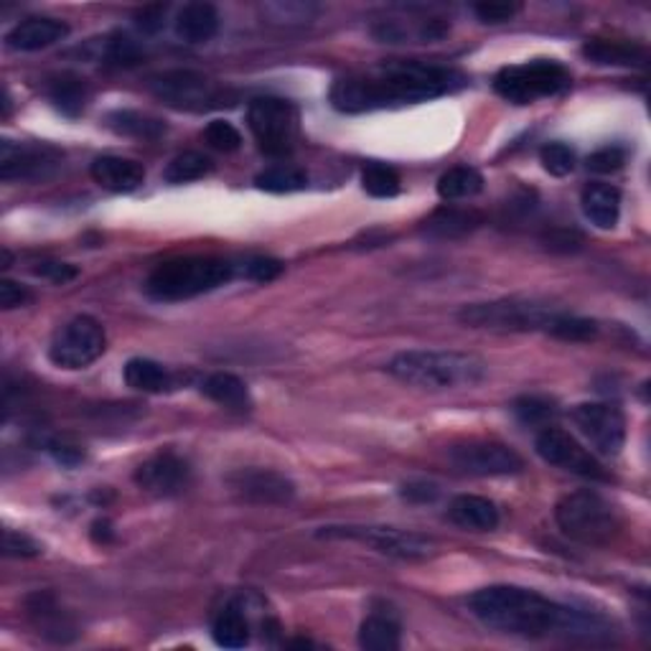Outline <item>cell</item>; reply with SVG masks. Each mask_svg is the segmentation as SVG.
I'll use <instances>...</instances> for the list:
<instances>
[{"mask_svg":"<svg viewBox=\"0 0 651 651\" xmlns=\"http://www.w3.org/2000/svg\"><path fill=\"white\" fill-rule=\"evenodd\" d=\"M468 610L486 629L522 639H598L608 637L604 618L583 614L540 596V593L517 588V585H488L468 598Z\"/></svg>","mask_w":651,"mask_h":651,"instance_id":"obj_1","label":"cell"},{"mask_svg":"<svg viewBox=\"0 0 651 651\" xmlns=\"http://www.w3.org/2000/svg\"><path fill=\"white\" fill-rule=\"evenodd\" d=\"M463 81L466 79L459 71L438 64L387 62L366 75L339 79L331 87L329 100L333 110L360 115V112L435 100L459 89Z\"/></svg>","mask_w":651,"mask_h":651,"instance_id":"obj_2","label":"cell"},{"mask_svg":"<svg viewBox=\"0 0 651 651\" xmlns=\"http://www.w3.org/2000/svg\"><path fill=\"white\" fill-rule=\"evenodd\" d=\"M387 372L405 385L443 393V389L474 387L484 382L488 364L482 356L453 352V349H412L393 356Z\"/></svg>","mask_w":651,"mask_h":651,"instance_id":"obj_3","label":"cell"},{"mask_svg":"<svg viewBox=\"0 0 651 651\" xmlns=\"http://www.w3.org/2000/svg\"><path fill=\"white\" fill-rule=\"evenodd\" d=\"M238 273L240 267L230 260L178 257L161 263L145 280V290L151 298L174 304V300H189L222 288V285L234 280Z\"/></svg>","mask_w":651,"mask_h":651,"instance_id":"obj_4","label":"cell"},{"mask_svg":"<svg viewBox=\"0 0 651 651\" xmlns=\"http://www.w3.org/2000/svg\"><path fill=\"white\" fill-rule=\"evenodd\" d=\"M558 527L573 542L588 544V548H604L621 532L618 511L610 507L604 496L596 492H573L563 496L555 507Z\"/></svg>","mask_w":651,"mask_h":651,"instance_id":"obj_5","label":"cell"},{"mask_svg":"<svg viewBox=\"0 0 651 651\" xmlns=\"http://www.w3.org/2000/svg\"><path fill=\"white\" fill-rule=\"evenodd\" d=\"M558 308L540 300L529 298H501L492 304H474L463 306L459 311V321L471 329H488V331H511V333H527V331H552V325L560 319Z\"/></svg>","mask_w":651,"mask_h":651,"instance_id":"obj_6","label":"cell"},{"mask_svg":"<svg viewBox=\"0 0 651 651\" xmlns=\"http://www.w3.org/2000/svg\"><path fill=\"white\" fill-rule=\"evenodd\" d=\"M570 87V71L560 62L534 59L509 64L496 71V95L511 104H532L544 97H555Z\"/></svg>","mask_w":651,"mask_h":651,"instance_id":"obj_7","label":"cell"},{"mask_svg":"<svg viewBox=\"0 0 651 651\" xmlns=\"http://www.w3.org/2000/svg\"><path fill=\"white\" fill-rule=\"evenodd\" d=\"M151 92L176 110L203 112L214 108H232L238 102V92L219 85L191 69H174L151 77Z\"/></svg>","mask_w":651,"mask_h":651,"instance_id":"obj_8","label":"cell"},{"mask_svg":"<svg viewBox=\"0 0 651 651\" xmlns=\"http://www.w3.org/2000/svg\"><path fill=\"white\" fill-rule=\"evenodd\" d=\"M319 537L325 540H352L362 542L366 548L387 558L397 560H426L433 558L438 544L426 534L410 532V529L397 527H372V525H341V527H323Z\"/></svg>","mask_w":651,"mask_h":651,"instance_id":"obj_9","label":"cell"},{"mask_svg":"<svg viewBox=\"0 0 651 651\" xmlns=\"http://www.w3.org/2000/svg\"><path fill=\"white\" fill-rule=\"evenodd\" d=\"M247 125L260 151L267 156H285L298 137V110L283 97H257L247 108Z\"/></svg>","mask_w":651,"mask_h":651,"instance_id":"obj_10","label":"cell"},{"mask_svg":"<svg viewBox=\"0 0 651 651\" xmlns=\"http://www.w3.org/2000/svg\"><path fill=\"white\" fill-rule=\"evenodd\" d=\"M104 346H108V336H104L102 323L92 316H75L54 333L48 344V360L59 369H85L100 360Z\"/></svg>","mask_w":651,"mask_h":651,"instance_id":"obj_11","label":"cell"},{"mask_svg":"<svg viewBox=\"0 0 651 651\" xmlns=\"http://www.w3.org/2000/svg\"><path fill=\"white\" fill-rule=\"evenodd\" d=\"M534 451L544 463L567 471V474L593 478V482H606L608 474L600 466V461L591 451L575 441L573 435L560 428H544L534 441Z\"/></svg>","mask_w":651,"mask_h":651,"instance_id":"obj_12","label":"cell"},{"mask_svg":"<svg viewBox=\"0 0 651 651\" xmlns=\"http://www.w3.org/2000/svg\"><path fill=\"white\" fill-rule=\"evenodd\" d=\"M448 459L468 476H515L525 471V461L509 445L494 441H468L451 448Z\"/></svg>","mask_w":651,"mask_h":651,"instance_id":"obj_13","label":"cell"},{"mask_svg":"<svg viewBox=\"0 0 651 651\" xmlns=\"http://www.w3.org/2000/svg\"><path fill=\"white\" fill-rule=\"evenodd\" d=\"M573 420L600 455H618L626 443V418L621 407L610 402H583L573 410Z\"/></svg>","mask_w":651,"mask_h":651,"instance_id":"obj_14","label":"cell"},{"mask_svg":"<svg viewBox=\"0 0 651 651\" xmlns=\"http://www.w3.org/2000/svg\"><path fill=\"white\" fill-rule=\"evenodd\" d=\"M62 166V153L52 145L0 143V178L3 181H44Z\"/></svg>","mask_w":651,"mask_h":651,"instance_id":"obj_15","label":"cell"},{"mask_svg":"<svg viewBox=\"0 0 651 651\" xmlns=\"http://www.w3.org/2000/svg\"><path fill=\"white\" fill-rule=\"evenodd\" d=\"M227 486H230V492L238 494L242 501L263 504V507L288 504L293 496H296V484L273 468H238L227 476Z\"/></svg>","mask_w":651,"mask_h":651,"instance_id":"obj_16","label":"cell"},{"mask_svg":"<svg viewBox=\"0 0 651 651\" xmlns=\"http://www.w3.org/2000/svg\"><path fill=\"white\" fill-rule=\"evenodd\" d=\"M135 484L153 496H178L191 486V466L181 455L163 451L135 468Z\"/></svg>","mask_w":651,"mask_h":651,"instance_id":"obj_17","label":"cell"},{"mask_svg":"<svg viewBox=\"0 0 651 651\" xmlns=\"http://www.w3.org/2000/svg\"><path fill=\"white\" fill-rule=\"evenodd\" d=\"M26 614L41 637L54 641V644H67L77 637V626L71 616L56 604L54 593H34L26 600Z\"/></svg>","mask_w":651,"mask_h":651,"instance_id":"obj_18","label":"cell"},{"mask_svg":"<svg viewBox=\"0 0 651 651\" xmlns=\"http://www.w3.org/2000/svg\"><path fill=\"white\" fill-rule=\"evenodd\" d=\"M69 36V26L59 19H48V15H34V19L21 21L13 26L5 36V46L13 52H41L59 44Z\"/></svg>","mask_w":651,"mask_h":651,"instance_id":"obj_19","label":"cell"},{"mask_svg":"<svg viewBox=\"0 0 651 651\" xmlns=\"http://www.w3.org/2000/svg\"><path fill=\"white\" fill-rule=\"evenodd\" d=\"M89 174H92L95 184L115 194H130L141 189L145 181V168L141 163L122 156H100L92 163Z\"/></svg>","mask_w":651,"mask_h":651,"instance_id":"obj_20","label":"cell"},{"mask_svg":"<svg viewBox=\"0 0 651 651\" xmlns=\"http://www.w3.org/2000/svg\"><path fill=\"white\" fill-rule=\"evenodd\" d=\"M448 517L453 525L461 529H471V532H494L499 527V509L492 499L476 494H461L455 496L448 507Z\"/></svg>","mask_w":651,"mask_h":651,"instance_id":"obj_21","label":"cell"},{"mask_svg":"<svg viewBox=\"0 0 651 651\" xmlns=\"http://www.w3.org/2000/svg\"><path fill=\"white\" fill-rule=\"evenodd\" d=\"M484 224V217L476 209H459V207H441L422 222V234L435 240H461L466 234L476 232Z\"/></svg>","mask_w":651,"mask_h":651,"instance_id":"obj_22","label":"cell"},{"mask_svg":"<svg viewBox=\"0 0 651 651\" xmlns=\"http://www.w3.org/2000/svg\"><path fill=\"white\" fill-rule=\"evenodd\" d=\"M583 56L606 67H644L647 64V48L624 38H588L583 44Z\"/></svg>","mask_w":651,"mask_h":651,"instance_id":"obj_23","label":"cell"},{"mask_svg":"<svg viewBox=\"0 0 651 651\" xmlns=\"http://www.w3.org/2000/svg\"><path fill=\"white\" fill-rule=\"evenodd\" d=\"M581 207L598 230H614L621 217V191L610 184H588L581 194Z\"/></svg>","mask_w":651,"mask_h":651,"instance_id":"obj_24","label":"cell"},{"mask_svg":"<svg viewBox=\"0 0 651 651\" xmlns=\"http://www.w3.org/2000/svg\"><path fill=\"white\" fill-rule=\"evenodd\" d=\"M219 31V13L211 3H186L176 15V36L186 44H207Z\"/></svg>","mask_w":651,"mask_h":651,"instance_id":"obj_25","label":"cell"},{"mask_svg":"<svg viewBox=\"0 0 651 651\" xmlns=\"http://www.w3.org/2000/svg\"><path fill=\"white\" fill-rule=\"evenodd\" d=\"M201 393L209 397L211 402L227 407L234 412H247L252 410V395L238 374L230 372H214L201 382Z\"/></svg>","mask_w":651,"mask_h":651,"instance_id":"obj_26","label":"cell"},{"mask_svg":"<svg viewBox=\"0 0 651 651\" xmlns=\"http://www.w3.org/2000/svg\"><path fill=\"white\" fill-rule=\"evenodd\" d=\"M46 95H48V100H52L54 108L67 118L81 115L89 102L87 81L77 75H71V71H62V75L48 79Z\"/></svg>","mask_w":651,"mask_h":651,"instance_id":"obj_27","label":"cell"},{"mask_svg":"<svg viewBox=\"0 0 651 651\" xmlns=\"http://www.w3.org/2000/svg\"><path fill=\"white\" fill-rule=\"evenodd\" d=\"M122 377H125V385L137 389V393H148V395H161L174 389V374H170L166 366L153 362V360H143V356H135L125 364L122 369Z\"/></svg>","mask_w":651,"mask_h":651,"instance_id":"obj_28","label":"cell"},{"mask_svg":"<svg viewBox=\"0 0 651 651\" xmlns=\"http://www.w3.org/2000/svg\"><path fill=\"white\" fill-rule=\"evenodd\" d=\"M211 637L224 649H242L250 641V621L244 614L242 600H232L219 610L214 624H211Z\"/></svg>","mask_w":651,"mask_h":651,"instance_id":"obj_29","label":"cell"},{"mask_svg":"<svg viewBox=\"0 0 651 651\" xmlns=\"http://www.w3.org/2000/svg\"><path fill=\"white\" fill-rule=\"evenodd\" d=\"M104 125H108L112 133L137 137V141H158V137L166 133V122L141 110H112L108 112V118H104Z\"/></svg>","mask_w":651,"mask_h":651,"instance_id":"obj_30","label":"cell"},{"mask_svg":"<svg viewBox=\"0 0 651 651\" xmlns=\"http://www.w3.org/2000/svg\"><path fill=\"white\" fill-rule=\"evenodd\" d=\"M484 189V176L471 166H455L438 178V197L443 201L474 199Z\"/></svg>","mask_w":651,"mask_h":651,"instance_id":"obj_31","label":"cell"},{"mask_svg":"<svg viewBox=\"0 0 651 651\" xmlns=\"http://www.w3.org/2000/svg\"><path fill=\"white\" fill-rule=\"evenodd\" d=\"M360 647L366 651H397L400 649V626L379 614L364 618L360 626Z\"/></svg>","mask_w":651,"mask_h":651,"instance_id":"obj_32","label":"cell"},{"mask_svg":"<svg viewBox=\"0 0 651 651\" xmlns=\"http://www.w3.org/2000/svg\"><path fill=\"white\" fill-rule=\"evenodd\" d=\"M400 174L387 163H366L362 170V189L374 199H393L400 194Z\"/></svg>","mask_w":651,"mask_h":651,"instance_id":"obj_33","label":"cell"},{"mask_svg":"<svg viewBox=\"0 0 651 651\" xmlns=\"http://www.w3.org/2000/svg\"><path fill=\"white\" fill-rule=\"evenodd\" d=\"M308 178L304 170L293 168V166H273L265 168L263 174L255 176V186L263 191L271 194H293L306 189Z\"/></svg>","mask_w":651,"mask_h":651,"instance_id":"obj_34","label":"cell"},{"mask_svg":"<svg viewBox=\"0 0 651 651\" xmlns=\"http://www.w3.org/2000/svg\"><path fill=\"white\" fill-rule=\"evenodd\" d=\"M209 170H211V161L207 156H201V153L189 151L168 163L166 170H163V178H166L168 184H189V181H197V178H203Z\"/></svg>","mask_w":651,"mask_h":651,"instance_id":"obj_35","label":"cell"},{"mask_svg":"<svg viewBox=\"0 0 651 651\" xmlns=\"http://www.w3.org/2000/svg\"><path fill=\"white\" fill-rule=\"evenodd\" d=\"M550 336L563 341H593L598 336V323L575 313H560V319L552 325Z\"/></svg>","mask_w":651,"mask_h":651,"instance_id":"obj_36","label":"cell"},{"mask_svg":"<svg viewBox=\"0 0 651 651\" xmlns=\"http://www.w3.org/2000/svg\"><path fill=\"white\" fill-rule=\"evenodd\" d=\"M540 163L548 174L563 178L567 174H573L575 153L565 143H548V145H542V151H540Z\"/></svg>","mask_w":651,"mask_h":651,"instance_id":"obj_37","label":"cell"},{"mask_svg":"<svg viewBox=\"0 0 651 651\" xmlns=\"http://www.w3.org/2000/svg\"><path fill=\"white\" fill-rule=\"evenodd\" d=\"M203 141H207L209 148L222 151V153H232L242 145V135L240 130L227 120H211L207 128H203Z\"/></svg>","mask_w":651,"mask_h":651,"instance_id":"obj_38","label":"cell"},{"mask_svg":"<svg viewBox=\"0 0 651 651\" xmlns=\"http://www.w3.org/2000/svg\"><path fill=\"white\" fill-rule=\"evenodd\" d=\"M104 59L110 64H118V67H135L143 59V52L133 38L118 34L108 38V44H104Z\"/></svg>","mask_w":651,"mask_h":651,"instance_id":"obj_39","label":"cell"},{"mask_svg":"<svg viewBox=\"0 0 651 651\" xmlns=\"http://www.w3.org/2000/svg\"><path fill=\"white\" fill-rule=\"evenodd\" d=\"M515 412L525 426H544L555 415V405L542 400V397H519L515 402Z\"/></svg>","mask_w":651,"mask_h":651,"instance_id":"obj_40","label":"cell"},{"mask_svg":"<svg viewBox=\"0 0 651 651\" xmlns=\"http://www.w3.org/2000/svg\"><path fill=\"white\" fill-rule=\"evenodd\" d=\"M283 273V263L275 257H250L240 265V275L252 280V283H271L275 278H280Z\"/></svg>","mask_w":651,"mask_h":651,"instance_id":"obj_41","label":"cell"},{"mask_svg":"<svg viewBox=\"0 0 651 651\" xmlns=\"http://www.w3.org/2000/svg\"><path fill=\"white\" fill-rule=\"evenodd\" d=\"M522 11L519 3H501V0H484V3L474 5L476 19L482 23H507Z\"/></svg>","mask_w":651,"mask_h":651,"instance_id":"obj_42","label":"cell"},{"mask_svg":"<svg viewBox=\"0 0 651 651\" xmlns=\"http://www.w3.org/2000/svg\"><path fill=\"white\" fill-rule=\"evenodd\" d=\"M3 552L8 558H36L41 555V544L34 540V537L15 532V529H5Z\"/></svg>","mask_w":651,"mask_h":651,"instance_id":"obj_43","label":"cell"},{"mask_svg":"<svg viewBox=\"0 0 651 651\" xmlns=\"http://www.w3.org/2000/svg\"><path fill=\"white\" fill-rule=\"evenodd\" d=\"M31 300H34V293H31L26 285L15 280H0V308H3V311L29 306Z\"/></svg>","mask_w":651,"mask_h":651,"instance_id":"obj_44","label":"cell"},{"mask_svg":"<svg viewBox=\"0 0 651 651\" xmlns=\"http://www.w3.org/2000/svg\"><path fill=\"white\" fill-rule=\"evenodd\" d=\"M626 163V153L621 148H600L588 158V170L593 174H614Z\"/></svg>","mask_w":651,"mask_h":651,"instance_id":"obj_45","label":"cell"},{"mask_svg":"<svg viewBox=\"0 0 651 651\" xmlns=\"http://www.w3.org/2000/svg\"><path fill=\"white\" fill-rule=\"evenodd\" d=\"M34 273L41 275V278L56 283V285H67V283H71L79 275V271H77L75 265H69V263H52V260H46V263H38L34 267Z\"/></svg>","mask_w":651,"mask_h":651,"instance_id":"obj_46","label":"cell"},{"mask_svg":"<svg viewBox=\"0 0 651 651\" xmlns=\"http://www.w3.org/2000/svg\"><path fill=\"white\" fill-rule=\"evenodd\" d=\"M166 5H145L135 13V26L143 31V34H158L166 23Z\"/></svg>","mask_w":651,"mask_h":651,"instance_id":"obj_47","label":"cell"},{"mask_svg":"<svg viewBox=\"0 0 651 651\" xmlns=\"http://www.w3.org/2000/svg\"><path fill=\"white\" fill-rule=\"evenodd\" d=\"M400 494L402 499L412 504H430L438 499V486L428 482H412V484H405Z\"/></svg>","mask_w":651,"mask_h":651,"instance_id":"obj_48","label":"cell"},{"mask_svg":"<svg viewBox=\"0 0 651 651\" xmlns=\"http://www.w3.org/2000/svg\"><path fill=\"white\" fill-rule=\"evenodd\" d=\"M92 537H95V542L108 544V542H112L115 532H112V525L108 522V519H97V522L92 525Z\"/></svg>","mask_w":651,"mask_h":651,"instance_id":"obj_49","label":"cell"}]
</instances>
